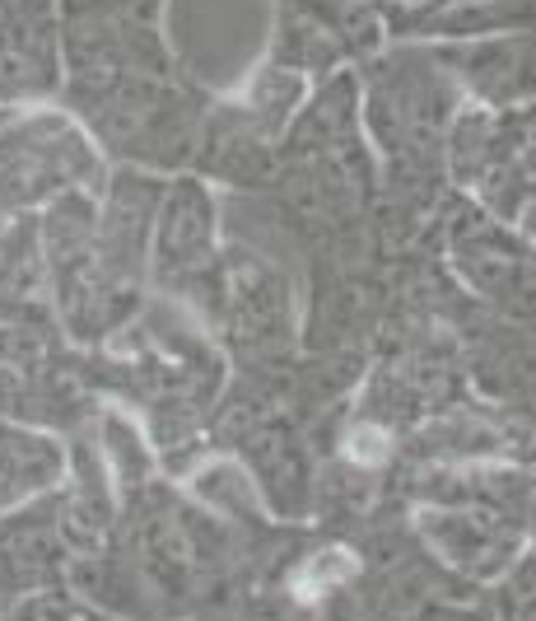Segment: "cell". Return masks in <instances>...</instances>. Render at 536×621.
Here are the masks:
<instances>
[{
	"label": "cell",
	"instance_id": "1",
	"mask_svg": "<svg viewBox=\"0 0 536 621\" xmlns=\"http://www.w3.org/2000/svg\"><path fill=\"white\" fill-rule=\"evenodd\" d=\"M350 575H355V556L341 552V546H327L322 556H312L299 575H294V598H322L327 589H337V584H345Z\"/></svg>",
	"mask_w": 536,
	"mask_h": 621
},
{
	"label": "cell",
	"instance_id": "2",
	"mask_svg": "<svg viewBox=\"0 0 536 621\" xmlns=\"http://www.w3.org/2000/svg\"><path fill=\"white\" fill-rule=\"evenodd\" d=\"M345 453H350L355 463L374 467V463H383V459H387V434H383L378 426H360V430L345 440Z\"/></svg>",
	"mask_w": 536,
	"mask_h": 621
}]
</instances>
